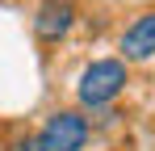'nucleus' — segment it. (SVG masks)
<instances>
[{"mask_svg":"<svg viewBox=\"0 0 155 151\" xmlns=\"http://www.w3.org/2000/svg\"><path fill=\"white\" fill-rule=\"evenodd\" d=\"M117 50H122V55H117L122 63H143V59H155V8L138 13V17L122 29Z\"/></svg>","mask_w":155,"mask_h":151,"instance_id":"20e7f679","label":"nucleus"},{"mask_svg":"<svg viewBox=\"0 0 155 151\" xmlns=\"http://www.w3.org/2000/svg\"><path fill=\"white\" fill-rule=\"evenodd\" d=\"M130 84V63L122 59H92L76 80V101L80 109H105L126 92Z\"/></svg>","mask_w":155,"mask_h":151,"instance_id":"f257e3e1","label":"nucleus"},{"mask_svg":"<svg viewBox=\"0 0 155 151\" xmlns=\"http://www.w3.org/2000/svg\"><path fill=\"white\" fill-rule=\"evenodd\" d=\"M4 151H38V143H34V134H17L4 143Z\"/></svg>","mask_w":155,"mask_h":151,"instance_id":"39448f33","label":"nucleus"},{"mask_svg":"<svg viewBox=\"0 0 155 151\" xmlns=\"http://www.w3.org/2000/svg\"><path fill=\"white\" fill-rule=\"evenodd\" d=\"M76 0H42L34 8V38L42 46H59L76 25Z\"/></svg>","mask_w":155,"mask_h":151,"instance_id":"7ed1b4c3","label":"nucleus"},{"mask_svg":"<svg viewBox=\"0 0 155 151\" xmlns=\"http://www.w3.org/2000/svg\"><path fill=\"white\" fill-rule=\"evenodd\" d=\"M92 139V122L84 118V109H54L34 134L38 151H84Z\"/></svg>","mask_w":155,"mask_h":151,"instance_id":"f03ea898","label":"nucleus"}]
</instances>
